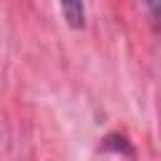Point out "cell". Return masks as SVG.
<instances>
[{
  "mask_svg": "<svg viewBox=\"0 0 161 161\" xmlns=\"http://www.w3.org/2000/svg\"><path fill=\"white\" fill-rule=\"evenodd\" d=\"M60 13L70 28H83L86 25V0H58Z\"/></svg>",
  "mask_w": 161,
  "mask_h": 161,
  "instance_id": "obj_1",
  "label": "cell"
},
{
  "mask_svg": "<svg viewBox=\"0 0 161 161\" xmlns=\"http://www.w3.org/2000/svg\"><path fill=\"white\" fill-rule=\"evenodd\" d=\"M146 8L156 23H161V0H146Z\"/></svg>",
  "mask_w": 161,
  "mask_h": 161,
  "instance_id": "obj_2",
  "label": "cell"
}]
</instances>
